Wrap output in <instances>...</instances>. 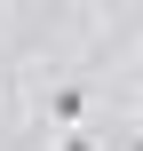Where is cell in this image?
<instances>
[{"instance_id":"6da1fadb","label":"cell","mask_w":143,"mask_h":151,"mask_svg":"<svg viewBox=\"0 0 143 151\" xmlns=\"http://www.w3.org/2000/svg\"><path fill=\"white\" fill-rule=\"evenodd\" d=\"M40 111H48L56 127H80V119H88V88H72V80H64V88H48V96H40Z\"/></svg>"},{"instance_id":"7a4b0ae2","label":"cell","mask_w":143,"mask_h":151,"mask_svg":"<svg viewBox=\"0 0 143 151\" xmlns=\"http://www.w3.org/2000/svg\"><path fill=\"white\" fill-rule=\"evenodd\" d=\"M56 151H96V135H80V127H64V135H56Z\"/></svg>"},{"instance_id":"3957f363","label":"cell","mask_w":143,"mask_h":151,"mask_svg":"<svg viewBox=\"0 0 143 151\" xmlns=\"http://www.w3.org/2000/svg\"><path fill=\"white\" fill-rule=\"evenodd\" d=\"M119 151H143V135H127V143H119Z\"/></svg>"}]
</instances>
